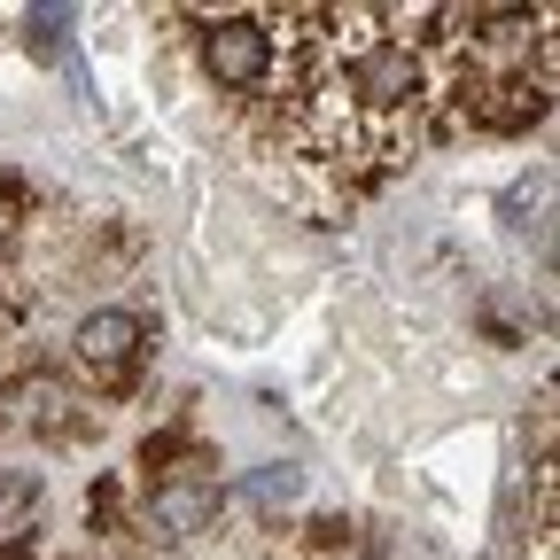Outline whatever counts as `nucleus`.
<instances>
[{
    "instance_id": "f257e3e1",
    "label": "nucleus",
    "mask_w": 560,
    "mask_h": 560,
    "mask_svg": "<svg viewBox=\"0 0 560 560\" xmlns=\"http://www.w3.org/2000/svg\"><path fill=\"white\" fill-rule=\"evenodd\" d=\"M202 70L226 94H257L272 79V32L257 16H219V24L202 32Z\"/></svg>"
},
{
    "instance_id": "f03ea898",
    "label": "nucleus",
    "mask_w": 560,
    "mask_h": 560,
    "mask_svg": "<svg viewBox=\"0 0 560 560\" xmlns=\"http://www.w3.org/2000/svg\"><path fill=\"white\" fill-rule=\"evenodd\" d=\"M210 522H219V482L202 475V459L156 475V490H149V529L156 537H202Z\"/></svg>"
},
{
    "instance_id": "7ed1b4c3",
    "label": "nucleus",
    "mask_w": 560,
    "mask_h": 560,
    "mask_svg": "<svg viewBox=\"0 0 560 560\" xmlns=\"http://www.w3.org/2000/svg\"><path fill=\"white\" fill-rule=\"evenodd\" d=\"M140 327L132 312H86L79 319V366L94 374V389H125L140 374Z\"/></svg>"
},
{
    "instance_id": "20e7f679",
    "label": "nucleus",
    "mask_w": 560,
    "mask_h": 560,
    "mask_svg": "<svg viewBox=\"0 0 560 560\" xmlns=\"http://www.w3.org/2000/svg\"><path fill=\"white\" fill-rule=\"evenodd\" d=\"M9 429L70 436L79 420H62V389H55V382H0V436H9Z\"/></svg>"
},
{
    "instance_id": "39448f33",
    "label": "nucleus",
    "mask_w": 560,
    "mask_h": 560,
    "mask_svg": "<svg viewBox=\"0 0 560 560\" xmlns=\"http://www.w3.org/2000/svg\"><path fill=\"white\" fill-rule=\"evenodd\" d=\"M32 522H39V475L32 467H0V560H24Z\"/></svg>"
},
{
    "instance_id": "423d86ee",
    "label": "nucleus",
    "mask_w": 560,
    "mask_h": 560,
    "mask_svg": "<svg viewBox=\"0 0 560 560\" xmlns=\"http://www.w3.org/2000/svg\"><path fill=\"white\" fill-rule=\"evenodd\" d=\"M242 490H249V506H257V514H280V506H296V499H304V467H257Z\"/></svg>"
},
{
    "instance_id": "0eeeda50",
    "label": "nucleus",
    "mask_w": 560,
    "mask_h": 560,
    "mask_svg": "<svg viewBox=\"0 0 560 560\" xmlns=\"http://www.w3.org/2000/svg\"><path fill=\"white\" fill-rule=\"evenodd\" d=\"M24 39H32L39 55H62V39H70V9H32V16H24Z\"/></svg>"
},
{
    "instance_id": "6e6552de",
    "label": "nucleus",
    "mask_w": 560,
    "mask_h": 560,
    "mask_svg": "<svg viewBox=\"0 0 560 560\" xmlns=\"http://www.w3.org/2000/svg\"><path fill=\"white\" fill-rule=\"evenodd\" d=\"M16 219H24V187H16V179H0V242L16 234Z\"/></svg>"
},
{
    "instance_id": "1a4fd4ad",
    "label": "nucleus",
    "mask_w": 560,
    "mask_h": 560,
    "mask_svg": "<svg viewBox=\"0 0 560 560\" xmlns=\"http://www.w3.org/2000/svg\"><path fill=\"white\" fill-rule=\"evenodd\" d=\"M374 560H405V552H397V545H382V552H374Z\"/></svg>"
}]
</instances>
